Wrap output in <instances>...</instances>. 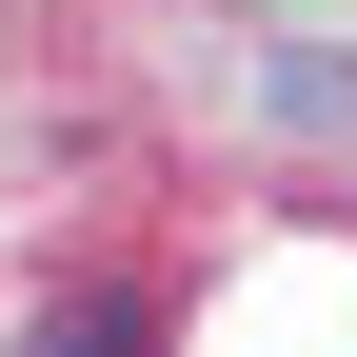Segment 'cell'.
<instances>
[{"label": "cell", "mask_w": 357, "mask_h": 357, "mask_svg": "<svg viewBox=\"0 0 357 357\" xmlns=\"http://www.w3.org/2000/svg\"><path fill=\"white\" fill-rule=\"evenodd\" d=\"M40 357H159V298H60Z\"/></svg>", "instance_id": "6da1fadb"}]
</instances>
